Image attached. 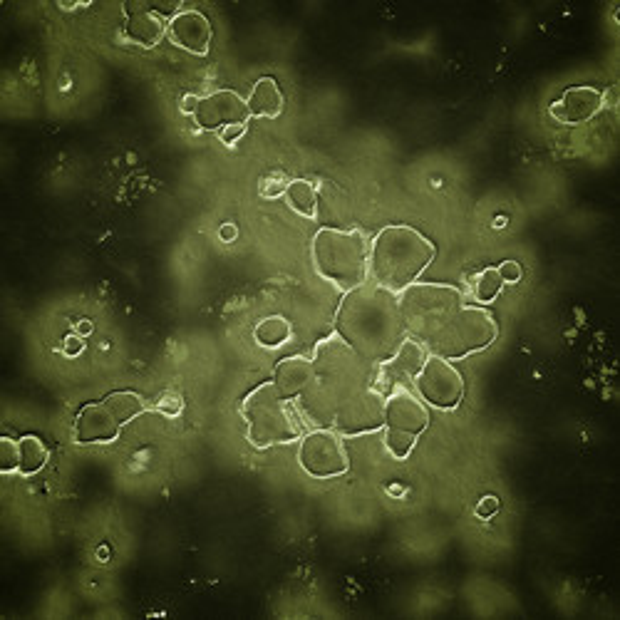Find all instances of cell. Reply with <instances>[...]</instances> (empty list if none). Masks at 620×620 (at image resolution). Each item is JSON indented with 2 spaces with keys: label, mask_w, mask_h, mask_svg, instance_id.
<instances>
[{
  "label": "cell",
  "mask_w": 620,
  "mask_h": 620,
  "mask_svg": "<svg viewBox=\"0 0 620 620\" xmlns=\"http://www.w3.org/2000/svg\"><path fill=\"white\" fill-rule=\"evenodd\" d=\"M412 382H415L417 397L434 410H454L464 397L462 372L454 368L452 360L439 358V355H430Z\"/></svg>",
  "instance_id": "52a82bcc"
},
{
  "label": "cell",
  "mask_w": 620,
  "mask_h": 620,
  "mask_svg": "<svg viewBox=\"0 0 620 620\" xmlns=\"http://www.w3.org/2000/svg\"><path fill=\"white\" fill-rule=\"evenodd\" d=\"M335 430L345 437H365L385 427V395L375 387L353 392L333 415Z\"/></svg>",
  "instance_id": "9c48e42d"
},
{
  "label": "cell",
  "mask_w": 620,
  "mask_h": 620,
  "mask_svg": "<svg viewBox=\"0 0 620 620\" xmlns=\"http://www.w3.org/2000/svg\"><path fill=\"white\" fill-rule=\"evenodd\" d=\"M286 189H288V182H286V177H281V174H273V177H266L261 182V196L263 199H278V196H283L286 194Z\"/></svg>",
  "instance_id": "484cf974"
},
{
  "label": "cell",
  "mask_w": 620,
  "mask_h": 620,
  "mask_svg": "<svg viewBox=\"0 0 620 620\" xmlns=\"http://www.w3.org/2000/svg\"><path fill=\"white\" fill-rule=\"evenodd\" d=\"M169 20L159 10L149 8V5H127V23H124V35L132 43L142 45V48H154L159 40L167 35Z\"/></svg>",
  "instance_id": "9a60e30c"
},
{
  "label": "cell",
  "mask_w": 620,
  "mask_h": 620,
  "mask_svg": "<svg viewBox=\"0 0 620 620\" xmlns=\"http://www.w3.org/2000/svg\"><path fill=\"white\" fill-rule=\"evenodd\" d=\"M157 410L162 412L164 417H177L179 412L184 410V402L179 395H162L157 402Z\"/></svg>",
  "instance_id": "4316f807"
},
{
  "label": "cell",
  "mask_w": 620,
  "mask_h": 620,
  "mask_svg": "<svg viewBox=\"0 0 620 620\" xmlns=\"http://www.w3.org/2000/svg\"><path fill=\"white\" fill-rule=\"evenodd\" d=\"M434 258V244L405 224L385 226L370 244V278L392 293L420 281Z\"/></svg>",
  "instance_id": "7a4b0ae2"
},
{
  "label": "cell",
  "mask_w": 620,
  "mask_h": 620,
  "mask_svg": "<svg viewBox=\"0 0 620 620\" xmlns=\"http://www.w3.org/2000/svg\"><path fill=\"white\" fill-rule=\"evenodd\" d=\"M499 276L504 283H519L521 281V266L516 261H504L499 266Z\"/></svg>",
  "instance_id": "83f0119b"
},
{
  "label": "cell",
  "mask_w": 620,
  "mask_h": 620,
  "mask_svg": "<svg viewBox=\"0 0 620 620\" xmlns=\"http://www.w3.org/2000/svg\"><path fill=\"white\" fill-rule=\"evenodd\" d=\"M20 469V444L18 439L3 437L0 439V472L13 474Z\"/></svg>",
  "instance_id": "d4e9b609"
},
{
  "label": "cell",
  "mask_w": 620,
  "mask_h": 620,
  "mask_svg": "<svg viewBox=\"0 0 620 620\" xmlns=\"http://www.w3.org/2000/svg\"><path fill=\"white\" fill-rule=\"evenodd\" d=\"M244 134H246V124H231V127L221 129L219 139L224 144H236L241 137H244Z\"/></svg>",
  "instance_id": "f546056e"
},
{
  "label": "cell",
  "mask_w": 620,
  "mask_h": 620,
  "mask_svg": "<svg viewBox=\"0 0 620 620\" xmlns=\"http://www.w3.org/2000/svg\"><path fill=\"white\" fill-rule=\"evenodd\" d=\"M251 112L244 97L234 90H216L211 95L199 97V107L194 112V122L206 132H216L231 124H248Z\"/></svg>",
  "instance_id": "30bf717a"
},
{
  "label": "cell",
  "mask_w": 620,
  "mask_h": 620,
  "mask_svg": "<svg viewBox=\"0 0 620 620\" xmlns=\"http://www.w3.org/2000/svg\"><path fill=\"white\" fill-rule=\"evenodd\" d=\"M298 464L313 479H333L348 472L350 454L338 432L315 430L301 439Z\"/></svg>",
  "instance_id": "ba28073f"
},
{
  "label": "cell",
  "mask_w": 620,
  "mask_h": 620,
  "mask_svg": "<svg viewBox=\"0 0 620 620\" xmlns=\"http://www.w3.org/2000/svg\"><path fill=\"white\" fill-rule=\"evenodd\" d=\"M506 283L501 281L499 268L489 266L474 278V301L477 303H494L499 298V293L504 291Z\"/></svg>",
  "instance_id": "603a6c76"
},
{
  "label": "cell",
  "mask_w": 620,
  "mask_h": 620,
  "mask_svg": "<svg viewBox=\"0 0 620 620\" xmlns=\"http://www.w3.org/2000/svg\"><path fill=\"white\" fill-rule=\"evenodd\" d=\"M196 107H199V97H196V95H186L184 100H182V105H179V110H182L184 115H191V117H194Z\"/></svg>",
  "instance_id": "1f68e13d"
},
{
  "label": "cell",
  "mask_w": 620,
  "mask_h": 620,
  "mask_svg": "<svg viewBox=\"0 0 620 620\" xmlns=\"http://www.w3.org/2000/svg\"><path fill=\"white\" fill-rule=\"evenodd\" d=\"M400 315L410 338L420 340L425 348L447 328L449 320L464 306V296L459 288L447 283H412L405 291L397 293Z\"/></svg>",
  "instance_id": "277c9868"
},
{
  "label": "cell",
  "mask_w": 620,
  "mask_h": 620,
  "mask_svg": "<svg viewBox=\"0 0 620 620\" xmlns=\"http://www.w3.org/2000/svg\"><path fill=\"white\" fill-rule=\"evenodd\" d=\"M496 335H499V325H496L492 313L479 306H462L449 320L447 328L432 340L430 348L439 358L462 360L489 348Z\"/></svg>",
  "instance_id": "8992f818"
},
{
  "label": "cell",
  "mask_w": 620,
  "mask_h": 620,
  "mask_svg": "<svg viewBox=\"0 0 620 620\" xmlns=\"http://www.w3.org/2000/svg\"><path fill=\"white\" fill-rule=\"evenodd\" d=\"M246 105L251 117H261V120H276L281 117L286 100H283V92L278 87V82L273 77H261V80L253 82L251 92L246 97Z\"/></svg>",
  "instance_id": "e0dca14e"
},
{
  "label": "cell",
  "mask_w": 620,
  "mask_h": 620,
  "mask_svg": "<svg viewBox=\"0 0 620 620\" xmlns=\"http://www.w3.org/2000/svg\"><path fill=\"white\" fill-rule=\"evenodd\" d=\"M286 201L298 216L303 219H318V189L308 182V179H293L288 182Z\"/></svg>",
  "instance_id": "d6986e66"
},
{
  "label": "cell",
  "mask_w": 620,
  "mask_h": 620,
  "mask_svg": "<svg viewBox=\"0 0 620 620\" xmlns=\"http://www.w3.org/2000/svg\"><path fill=\"white\" fill-rule=\"evenodd\" d=\"M496 511H499V499H496V496H484V499L477 504L479 519H492Z\"/></svg>",
  "instance_id": "f1b7e54d"
},
{
  "label": "cell",
  "mask_w": 620,
  "mask_h": 620,
  "mask_svg": "<svg viewBox=\"0 0 620 620\" xmlns=\"http://www.w3.org/2000/svg\"><path fill=\"white\" fill-rule=\"evenodd\" d=\"M288 402L291 400H286L278 392L273 380L263 382L244 397L241 417H244L246 437L253 447H276V444L296 442L301 437V427H298Z\"/></svg>",
  "instance_id": "5b68a950"
},
{
  "label": "cell",
  "mask_w": 620,
  "mask_h": 620,
  "mask_svg": "<svg viewBox=\"0 0 620 620\" xmlns=\"http://www.w3.org/2000/svg\"><path fill=\"white\" fill-rule=\"evenodd\" d=\"M82 350H85V343H82L80 335H70V338H65V343H62V353H65L67 358H77Z\"/></svg>",
  "instance_id": "4dcf8cb0"
},
{
  "label": "cell",
  "mask_w": 620,
  "mask_h": 620,
  "mask_svg": "<svg viewBox=\"0 0 620 620\" xmlns=\"http://www.w3.org/2000/svg\"><path fill=\"white\" fill-rule=\"evenodd\" d=\"M382 447H385V452L390 454L392 459L405 462V459L412 454V449L417 447V437L415 434L387 430V427H382Z\"/></svg>",
  "instance_id": "cb8c5ba5"
},
{
  "label": "cell",
  "mask_w": 620,
  "mask_h": 620,
  "mask_svg": "<svg viewBox=\"0 0 620 620\" xmlns=\"http://www.w3.org/2000/svg\"><path fill=\"white\" fill-rule=\"evenodd\" d=\"M427 358H430V353H427L425 345L407 335L400 343V348L395 350V355H392L387 363H382V368L390 370V375L395 377V380H402V377H405V380H415L417 372L427 363Z\"/></svg>",
  "instance_id": "ac0fdd59"
},
{
  "label": "cell",
  "mask_w": 620,
  "mask_h": 620,
  "mask_svg": "<svg viewBox=\"0 0 620 620\" xmlns=\"http://www.w3.org/2000/svg\"><path fill=\"white\" fill-rule=\"evenodd\" d=\"M291 335H293L291 323H288L286 318H281V315L263 318L261 323L256 325V330H253V338H256V343L266 350L283 348V345L291 340Z\"/></svg>",
  "instance_id": "ffe728a7"
},
{
  "label": "cell",
  "mask_w": 620,
  "mask_h": 620,
  "mask_svg": "<svg viewBox=\"0 0 620 620\" xmlns=\"http://www.w3.org/2000/svg\"><path fill=\"white\" fill-rule=\"evenodd\" d=\"M315 382V368L313 360L293 355V358H283L273 370V385L278 387L286 400H296L303 397L313 387Z\"/></svg>",
  "instance_id": "2e32d148"
},
{
  "label": "cell",
  "mask_w": 620,
  "mask_h": 620,
  "mask_svg": "<svg viewBox=\"0 0 620 620\" xmlns=\"http://www.w3.org/2000/svg\"><path fill=\"white\" fill-rule=\"evenodd\" d=\"M236 234H239V231H236V226L234 224H224L219 229V236H221V241H226V244H231V241L236 239Z\"/></svg>",
  "instance_id": "d6a6232c"
},
{
  "label": "cell",
  "mask_w": 620,
  "mask_h": 620,
  "mask_svg": "<svg viewBox=\"0 0 620 620\" xmlns=\"http://www.w3.org/2000/svg\"><path fill=\"white\" fill-rule=\"evenodd\" d=\"M313 268L323 281L348 293L370 278V244L360 231L325 226L310 244Z\"/></svg>",
  "instance_id": "3957f363"
},
{
  "label": "cell",
  "mask_w": 620,
  "mask_h": 620,
  "mask_svg": "<svg viewBox=\"0 0 620 620\" xmlns=\"http://www.w3.org/2000/svg\"><path fill=\"white\" fill-rule=\"evenodd\" d=\"M77 330H80V333H90V330H92V325L87 323V320H85V323H82V325H77Z\"/></svg>",
  "instance_id": "836d02e7"
},
{
  "label": "cell",
  "mask_w": 620,
  "mask_h": 620,
  "mask_svg": "<svg viewBox=\"0 0 620 620\" xmlns=\"http://www.w3.org/2000/svg\"><path fill=\"white\" fill-rule=\"evenodd\" d=\"M430 425V410H427L425 402L417 395H412L410 390H402L397 387L392 395L385 397V427L387 430L407 432L420 437L422 432Z\"/></svg>",
  "instance_id": "8fae6325"
},
{
  "label": "cell",
  "mask_w": 620,
  "mask_h": 620,
  "mask_svg": "<svg viewBox=\"0 0 620 620\" xmlns=\"http://www.w3.org/2000/svg\"><path fill=\"white\" fill-rule=\"evenodd\" d=\"M18 444H20L18 474H23V477H33V474H38L40 469L48 464V447H45V444L40 442L38 437H33V434H28V437H20Z\"/></svg>",
  "instance_id": "44dd1931"
},
{
  "label": "cell",
  "mask_w": 620,
  "mask_h": 620,
  "mask_svg": "<svg viewBox=\"0 0 620 620\" xmlns=\"http://www.w3.org/2000/svg\"><path fill=\"white\" fill-rule=\"evenodd\" d=\"M335 333L368 363H387L407 338L397 293L363 283L343 296L335 315Z\"/></svg>",
  "instance_id": "6da1fadb"
},
{
  "label": "cell",
  "mask_w": 620,
  "mask_h": 620,
  "mask_svg": "<svg viewBox=\"0 0 620 620\" xmlns=\"http://www.w3.org/2000/svg\"><path fill=\"white\" fill-rule=\"evenodd\" d=\"M105 400L107 405L115 410V415L120 417L122 425H129V422L137 420V417L147 410V405H144V400L137 395V392H112V395L105 397Z\"/></svg>",
  "instance_id": "7402d4cb"
},
{
  "label": "cell",
  "mask_w": 620,
  "mask_h": 620,
  "mask_svg": "<svg viewBox=\"0 0 620 620\" xmlns=\"http://www.w3.org/2000/svg\"><path fill=\"white\" fill-rule=\"evenodd\" d=\"M169 40L191 55H206L211 48V23L199 10H179L169 18Z\"/></svg>",
  "instance_id": "5bb4252c"
},
{
  "label": "cell",
  "mask_w": 620,
  "mask_h": 620,
  "mask_svg": "<svg viewBox=\"0 0 620 620\" xmlns=\"http://www.w3.org/2000/svg\"><path fill=\"white\" fill-rule=\"evenodd\" d=\"M120 417L115 415L107 400L90 402L75 417V439L80 444H107L115 442L122 432Z\"/></svg>",
  "instance_id": "7c38bea8"
},
{
  "label": "cell",
  "mask_w": 620,
  "mask_h": 620,
  "mask_svg": "<svg viewBox=\"0 0 620 620\" xmlns=\"http://www.w3.org/2000/svg\"><path fill=\"white\" fill-rule=\"evenodd\" d=\"M603 105H606V95L598 87H568L551 105V117L561 124H583L591 122L603 110Z\"/></svg>",
  "instance_id": "4fadbf2b"
}]
</instances>
